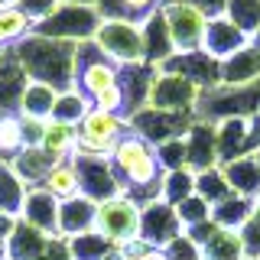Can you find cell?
Listing matches in <instances>:
<instances>
[{"label": "cell", "mask_w": 260, "mask_h": 260, "mask_svg": "<svg viewBox=\"0 0 260 260\" xmlns=\"http://www.w3.org/2000/svg\"><path fill=\"white\" fill-rule=\"evenodd\" d=\"M75 43H62V39H49L29 32L26 39L13 46L16 59L23 62L29 81H43L59 91H69L75 85Z\"/></svg>", "instance_id": "obj_1"}, {"label": "cell", "mask_w": 260, "mask_h": 260, "mask_svg": "<svg viewBox=\"0 0 260 260\" xmlns=\"http://www.w3.org/2000/svg\"><path fill=\"white\" fill-rule=\"evenodd\" d=\"M111 166H114V173H117L120 185H124V192L130 199H137V192H143V189H150L159 199L162 166H159V156H156V146L146 143L143 137H137L134 130H127L120 137V143L114 146Z\"/></svg>", "instance_id": "obj_2"}, {"label": "cell", "mask_w": 260, "mask_h": 260, "mask_svg": "<svg viewBox=\"0 0 260 260\" xmlns=\"http://www.w3.org/2000/svg\"><path fill=\"white\" fill-rule=\"evenodd\" d=\"M130 130V124L120 114L91 108L88 117L78 124V146H75V156L72 159H111L114 156V146L120 143Z\"/></svg>", "instance_id": "obj_3"}, {"label": "cell", "mask_w": 260, "mask_h": 260, "mask_svg": "<svg viewBox=\"0 0 260 260\" xmlns=\"http://www.w3.org/2000/svg\"><path fill=\"white\" fill-rule=\"evenodd\" d=\"M140 215L143 205L130 195H114L108 202H98L94 231L111 244L114 250H124L127 244L140 241Z\"/></svg>", "instance_id": "obj_4"}, {"label": "cell", "mask_w": 260, "mask_h": 260, "mask_svg": "<svg viewBox=\"0 0 260 260\" xmlns=\"http://www.w3.org/2000/svg\"><path fill=\"white\" fill-rule=\"evenodd\" d=\"M114 85H120V65L114 59H108V55L98 49L94 39L78 43V49H75V85L72 88L81 91L94 104V98L111 91Z\"/></svg>", "instance_id": "obj_5"}, {"label": "cell", "mask_w": 260, "mask_h": 260, "mask_svg": "<svg viewBox=\"0 0 260 260\" xmlns=\"http://www.w3.org/2000/svg\"><path fill=\"white\" fill-rule=\"evenodd\" d=\"M98 26H101V16L91 4H62L49 20L36 23L32 32L36 36H49V39H62V43H88L94 39Z\"/></svg>", "instance_id": "obj_6"}, {"label": "cell", "mask_w": 260, "mask_h": 260, "mask_svg": "<svg viewBox=\"0 0 260 260\" xmlns=\"http://www.w3.org/2000/svg\"><path fill=\"white\" fill-rule=\"evenodd\" d=\"M162 16L169 23V36H173L176 52H199L202 43H205L208 16L199 7H192L189 0H166Z\"/></svg>", "instance_id": "obj_7"}, {"label": "cell", "mask_w": 260, "mask_h": 260, "mask_svg": "<svg viewBox=\"0 0 260 260\" xmlns=\"http://www.w3.org/2000/svg\"><path fill=\"white\" fill-rule=\"evenodd\" d=\"M94 43L108 59L124 65H143V36L137 23H117V20H104L94 32Z\"/></svg>", "instance_id": "obj_8"}, {"label": "cell", "mask_w": 260, "mask_h": 260, "mask_svg": "<svg viewBox=\"0 0 260 260\" xmlns=\"http://www.w3.org/2000/svg\"><path fill=\"white\" fill-rule=\"evenodd\" d=\"M130 130L137 137H143L146 143L159 146L166 140H176V137H185L192 127V114H176V111H159V108H140L134 117L127 120Z\"/></svg>", "instance_id": "obj_9"}, {"label": "cell", "mask_w": 260, "mask_h": 260, "mask_svg": "<svg viewBox=\"0 0 260 260\" xmlns=\"http://www.w3.org/2000/svg\"><path fill=\"white\" fill-rule=\"evenodd\" d=\"M202 91L192 85L189 78L176 75V72H162L156 69L153 75V88H150V108L159 111H176V114H192L199 108Z\"/></svg>", "instance_id": "obj_10"}, {"label": "cell", "mask_w": 260, "mask_h": 260, "mask_svg": "<svg viewBox=\"0 0 260 260\" xmlns=\"http://www.w3.org/2000/svg\"><path fill=\"white\" fill-rule=\"evenodd\" d=\"M179 238H182V221H179L176 208L166 205L162 199L146 202L140 215V241L150 250H162V247H173Z\"/></svg>", "instance_id": "obj_11"}, {"label": "cell", "mask_w": 260, "mask_h": 260, "mask_svg": "<svg viewBox=\"0 0 260 260\" xmlns=\"http://www.w3.org/2000/svg\"><path fill=\"white\" fill-rule=\"evenodd\" d=\"M162 72H176V75L189 78L199 91H215L221 85V62H215L208 52H176L173 59L162 65Z\"/></svg>", "instance_id": "obj_12"}, {"label": "cell", "mask_w": 260, "mask_h": 260, "mask_svg": "<svg viewBox=\"0 0 260 260\" xmlns=\"http://www.w3.org/2000/svg\"><path fill=\"white\" fill-rule=\"evenodd\" d=\"M75 162L81 173V195H88L91 202H108L114 195H127L111 159H75Z\"/></svg>", "instance_id": "obj_13"}, {"label": "cell", "mask_w": 260, "mask_h": 260, "mask_svg": "<svg viewBox=\"0 0 260 260\" xmlns=\"http://www.w3.org/2000/svg\"><path fill=\"white\" fill-rule=\"evenodd\" d=\"M185 153H189V169L192 173H205L218 166V124L215 120L195 117L189 134H185Z\"/></svg>", "instance_id": "obj_14"}, {"label": "cell", "mask_w": 260, "mask_h": 260, "mask_svg": "<svg viewBox=\"0 0 260 260\" xmlns=\"http://www.w3.org/2000/svg\"><path fill=\"white\" fill-rule=\"evenodd\" d=\"M140 36H143V62L150 65V69H162V65L176 55V46H173V36H169V23H166V16H162V7L140 23Z\"/></svg>", "instance_id": "obj_15"}, {"label": "cell", "mask_w": 260, "mask_h": 260, "mask_svg": "<svg viewBox=\"0 0 260 260\" xmlns=\"http://www.w3.org/2000/svg\"><path fill=\"white\" fill-rule=\"evenodd\" d=\"M247 43H250V36L241 26H234L228 16H211L208 29H205V43H202V52H208L215 62H224L228 55L241 52Z\"/></svg>", "instance_id": "obj_16"}, {"label": "cell", "mask_w": 260, "mask_h": 260, "mask_svg": "<svg viewBox=\"0 0 260 260\" xmlns=\"http://www.w3.org/2000/svg\"><path fill=\"white\" fill-rule=\"evenodd\" d=\"M29 85V75L13 49H7L0 59V114H16L23 101V91Z\"/></svg>", "instance_id": "obj_17"}, {"label": "cell", "mask_w": 260, "mask_h": 260, "mask_svg": "<svg viewBox=\"0 0 260 260\" xmlns=\"http://www.w3.org/2000/svg\"><path fill=\"white\" fill-rule=\"evenodd\" d=\"M94 215H98V202H91L88 195H75L69 202H59V238L72 241V238L94 231Z\"/></svg>", "instance_id": "obj_18"}, {"label": "cell", "mask_w": 260, "mask_h": 260, "mask_svg": "<svg viewBox=\"0 0 260 260\" xmlns=\"http://www.w3.org/2000/svg\"><path fill=\"white\" fill-rule=\"evenodd\" d=\"M20 221H26L29 228L49 234V238H59V199L49 195L46 189H39V185H36V189H29Z\"/></svg>", "instance_id": "obj_19"}, {"label": "cell", "mask_w": 260, "mask_h": 260, "mask_svg": "<svg viewBox=\"0 0 260 260\" xmlns=\"http://www.w3.org/2000/svg\"><path fill=\"white\" fill-rule=\"evenodd\" d=\"M221 173H224V179H228V185H231L234 195L250 199V202L260 199V162H257L254 153L238 156L231 162H221Z\"/></svg>", "instance_id": "obj_20"}, {"label": "cell", "mask_w": 260, "mask_h": 260, "mask_svg": "<svg viewBox=\"0 0 260 260\" xmlns=\"http://www.w3.org/2000/svg\"><path fill=\"white\" fill-rule=\"evenodd\" d=\"M254 81H260V52L247 43L221 62V88H247Z\"/></svg>", "instance_id": "obj_21"}, {"label": "cell", "mask_w": 260, "mask_h": 260, "mask_svg": "<svg viewBox=\"0 0 260 260\" xmlns=\"http://www.w3.org/2000/svg\"><path fill=\"white\" fill-rule=\"evenodd\" d=\"M247 146H254V140H250V120L247 117L218 120V159L231 162L238 156H247Z\"/></svg>", "instance_id": "obj_22"}, {"label": "cell", "mask_w": 260, "mask_h": 260, "mask_svg": "<svg viewBox=\"0 0 260 260\" xmlns=\"http://www.w3.org/2000/svg\"><path fill=\"white\" fill-rule=\"evenodd\" d=\"M162 7V0H94V10L104 20H117V23H140L146 16H153Z\"/></svg>", "instance_id": "obj_23"}, {"label": "cell", "mask_w": 260, "mask_h": 260, "mask_svg": "<svg viewBox=\"0 0 260 260\" xmlns=\"http://www.w3.org/2000/svg\"><path fill=\"white\" fill-rule=\"evenodd\" d=\"M39 189H46L49 195H55L59 202H69L81 195V173H78V162L75 159H59L52 162V169L46 173L43 185Z\"/></svg>", "instance_id": "obj_24"}, {"label": "cell", "mask_w": 260, "mask_h": 260, "mask_svg": "<svg viewBox=\"0 0 260 260\" xmlns=\"http://www.w3.org/2000/svg\"><path fill=\"white\" fill-rule=\"evenodd\" d=\"M75 146H78V127L59 124V120H46L39 150H43L49 159H55V162H59V159H72V156H75Z\"/></svg>", "instance_id": "obj_25"}, {"label": "cell", "mask_w": 260, "mask_h": 260, "mask_svg": "<svg viewBox=\"0 0 260 260\" xmlns=\"http://www.w3.org/2000/svg\"><path fill=\"white\" fill-rule=\"evenodd\" d=\"M26 195H29V185L16 176L10 162H0V215L20 218L23 205H26Z\"/></svg>", "instance_id": "obj_26"}, {"label": "cell", "mask_w": 260, "mask_h": 260, "mask_svg": "<svg viewBox=\"0 0 260 260\" xmlns=\"http://www.w3.org/2000/svg\"><path fill=\"white\" fill-rule=\"evenodd\" d=\"M55 101H59V88L43 85V81H29L26 91H23V101H20V114L36 117V120H52Z\"/></svg>", "instance_id": "obj_27"}, {"label": "cell", "mask_w": 260, "mask_h": 260, "mask_svg": "<svg viewBox=\"0 0 260 260\" xmlns=\"http://www.w3.org/2000/svg\"><path fill=\"white\" fill-rule=\"evenodd\" d=\"M52 162H55V159H49L46 153L39 150V146H26V150H23L20 156H16V159L10 162V166L16 169V176H20L23 182L36 189V185H43L46 173H49V169H52Z\"/></svg>", "instance_id": "obj_28"}, {"label": "cell", "mask_w": 260, "mask_h": 260, "mask_svg": "<svg viewBox=\"0 0 260 260\" xmlns=\"http://www.w3.org/2000/svg\"><path fill=\"white\" fill-rule=\"evenodd\" d=\"M26 150V137H23V120L16 114H0V162H13Z\"/></svg>", "instance_id": "obj_29"}, {"label": "cell", "mask_w": 260, "mask_h": 260, "mask_svg": "<svg viewBox=\"0 0 260 260\" xmlns=\"http://www.w3.org/2000/svg\"><path fill=\"white\" fill-rule=\"evenodd\" d=\"M94 104L88 101L81 91L75 88H69V91H59V101H55V111H52V120H59V124H72L78 127L81 120L88 117V111H91Z\"/></svg>", "instance_id": "obj_30"}, {"label": "cell", "mask_w": 260, "mask_h": 260, "mask_svg": "<svg viewBox=\"0 0 260 260\" xmlns=\"http://www.w3.org/2000/svg\"><path fill=\"white\" fill-rule=\"evenodd\" d=\"M189 195H195V173L192 169H176V173H162V182H159V199L166 205H179L185 202Z\"/></svg>", "instance_id": "obj_31"}, {"label": "cell", "mask_w": 260, "mask_h": 260, "mask_svg": "<svg viewBox=\"0 0 260 260\" xmlns=\"http://www.w3.org/2000/svg\"><path fill=\"white\" fill-rule=\"evenodd\" d=\"M195 195H202V199L215 208L218 202L231 199L234 192H231V185H228L221 166H211V169H205V173H195Z\"/></svg>", "instance_id": "obj_32"}, {"label": "cell", "mask_w": 260, "mask_h": 260, "mask_svg": "<svg viewBox=\"0 0 260 260\" xmlns=\"http://www.w3.org/2000/svg\"><path fill=\"white\" fill-rule=\"evenodd\" d=\"M224 16L234 26H241L247 36H254L260 29V0H228Z\"/></svg>", "instance_id": "obj_33"}, {"label": "cell", "mask_w": 260, "mask_h": 260, "mask_svg": "<svg viewBox=\"0 0 260 260\" xmlns=\"http://www.w3.org/2000/svg\"><path fill=\"white\" fill-rule=\"evenodd\" d=\"M176 215H179V221H182V228H202V224H208L211 221V205L202 195H189L185 202H179L176 205Z\"/></svg>", "instance_id": "obj_34"}, {"label": "cell", "mask_w": 260, "mask_h": 260, "mask_svg": "<svg viewBox=\"0 0 260 260\" xmlns=\"http://www.w3.org/2000/svg\"><path fill=\"white\" fill-rule=\"evenodd\" d=\"M156 156L162 173H176V169H189V153H185V137H176V140H166L156 146Z\"/></svg>", "instance_id": "obj_35"}, {"label": "cell", "mask_w": 260, "mask_h": 260, "mask_svg": "<svg viewBox=\"0 0 260 260\" xmlns=\"http://www.w3.org/2000/svg\"><path fill=\"white\" fill-rule=\"evenodd\" d=\"M13 7H20L32 23H43V20H49V16L62 7V0H16Z\"/></svg>", "instance_id": "obj_36"}, {"label": "cell", "mask_w": 260, "mask_h": 260, "mask_svg": "<svg viewBox=\"0 0 260 260\" xmlns=\"http://www.w3.org/2000/svg\"><path fill=\"white\" fill-rule=\"evenodd\" d=\"M189 4H192V7H199V10L211 20V16H224L228 0H189Z\"/></svg>", "instance_id": "obj_37"}, {"label": "cell", "mask_w": 260, "mask_h": 260, "mask_svg": "<svg viewBox=\"0 0 260 260\" xmlns=\"http://www.w3.org/2000/svg\"><path fill=\"white\" fill-rule=\"evenodd\" d=\"M0 49H13V39L7 36V29L0 26Z\"/></svg>", "instance_id": "obj_38"}, {"label": "cell", "mask_w": 260, "mask_h": 260, "mask_svg": "<svg viewBox=\"0 0 260 260\" xmlns=\"http://www.w3.org/2000/svg\"><path fill=\"white\" fill-rule=\"evenodd\" d=\"M250 46H254V49H257V52H260V29L254 32V36H250Z\"/></svg>", "instance_id": "obj_39"}, {"label": "cell", "mask_w": 260, "mask_h": 260, "mask_svg": "<svg viewBox=\"0 0 260 260\" xmlns=\"http://www.w3.org/2000/svg\"><path fill=\"white\" fill-rule=\"evenodd\" d=\"M62 4H91L94 7V0H62Z\"/></svg>", "instance_id": "obj_40"}, {"label": "cell", "mask_w": 260, "mask_h": 260, "mask_svg": "<svg viewBox=\"0 0 260 260\" xmlns=\"http://www.w3.org/2000/svg\"><path fill=\"white\" fill-rule=\"evenodd\" d=\"M16 0H0V10H4V7H13Z\"/></svg>", "instance_id": "obj_41"}, {"label": "cell", "mask_w": 260, "mask_h": 260, "mask_svg": "<svg viewBox=\"0 0 260 260\" xmlns=\"http://www.w3.org/2000/svg\"><path fill=\"white\" fill-rule=\"evenodd\" d=\"M241 260H260V257H241Z\"/></svg>", "instance_id": "obj_42"}, {"label": "cell", "mask_w": 260, "mask_h": 260, "mask_svg": "<svg viewBox=\"0 0 260 260\" xmlns=\"http://www.w3.org/2000/svg\"><path fill=\"white\" fill-rule=\"evenodd\" d=\"M4 52H7V49H0V59H4Z\"/></svg>", "instance_id": "obj_43"}, {"label": "cell", "mask_w": 260, "mask_h": 260, "mask_svg": "<svg viewBox=\"0 0 260 260\" xmlns=\"http://www.w3.org/2000/svg\"><path fill=\"white\" fill-rule=\"evenodd\" d=\"M162 4H166V0H162Z\"/></svg>", "instance_id": "obj_44"}]
</instances>
